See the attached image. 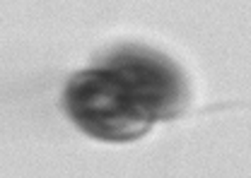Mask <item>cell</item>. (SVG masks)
Here are the masks:
<instances>
[{
	"label": "cell",
	"instance_id": "1",
	"mask_svg": "<svg viewBox=\"0 0 251 178\" xmlns=\"http://www.w3.org/2000/svg\"><path fill=\"white\" fill-rule=\"evenodd\" d=\"M65 104L73 120L104 140H130L143 135L162 116L157 104L114 65L87 70L68 85Z\"/></svg>",
	"mask_w": 251,
	"mask_h": 178
}]
</instances>
